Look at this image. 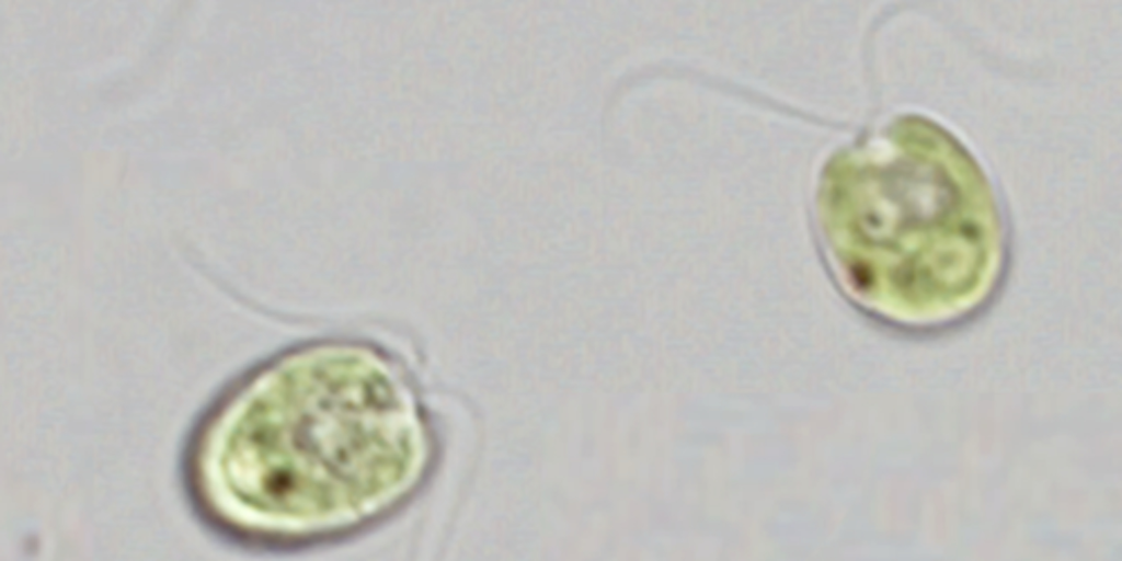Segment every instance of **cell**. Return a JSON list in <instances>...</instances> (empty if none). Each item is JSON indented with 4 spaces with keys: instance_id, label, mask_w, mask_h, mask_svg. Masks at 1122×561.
<instances>
[{
    "instance_id": "obj_1",
    "label": "cell",
    "mask_w": 1122,
    "mask_h": 561,
    "mask_svg": "<svg viewBox=\"0 0 1122 561\" xmlns=\"http://www.w3.org/2000/svg\"><path fill=\"white\" fill-rule=\"evenodd\" d=\"M836 209L843 229H855L866 247H884L889 264L898 237V260L890 289L920 305L980 298L999 277V266L980 243L975 221L960 216L954 184L936 167L909 164L875 168L851 157L840 161ZM884 253V255H885ZM886 268V267H885ZM885 271V270H884Z\"/></svg>"
}]
</instances>
